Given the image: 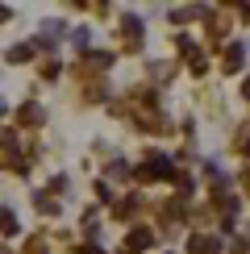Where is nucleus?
Segmentation results:
<instances>
[{
  "label": "nucleus",
  "instance_id": "nucleus-2",
  "mask_svg": "<svg viewBox=\"0 0 250 254\" xmlns=\"http://www.w3.org/2000/svg\"><path fill=\"white\" fill-rule=\"evenodd\" d=\"M121 29H125L129 50H138V42H142V21H138V17H121Z\"/></svg>",
  "mask_w": 250,
  "mask_h": 254
},
{
  "label": "nucleus",
  "instance_id": "nucleus-8",
  "mask_svg": "<svg viewBox=\"0 0 250 254\" xmlns=\"http://www.w3.org/2000/svg\"><path fill=\"white\" fill-rule=\"evenodd\" d=\"M0 229H4V234H13V229H17V217H13V208H0Z\"/></svg>",
  "mask_w": 250,
  "mask_h": 254
},
{
  "label": "nucleus",
  "instance_id": "nucleus-12",
  "mask_svg": "<svg viewBox=\"0 0 250 254\" xmlns=\"http://www.w3.org/2000/svg\"><path fill=\"white\" fill-rule=\"evenodd\" d=\"M0 21H8V8H0Z\"/></svg>",
  "mask_w": 250,
  "mask_h": 254
},
{
  "label": "nucleus",
  "instance_id": "nucleus-1",
  "mask_svg": "<svg viewBox=\"0 0 250 254\" xmlns=\"http://www.w3.org/2000/svg\"><path fill=\"white\" fill-rule=\"evenodd\" d=\"M163 175H171V163H167L163 154H154L150 163L142 167V179H163Z\"/></svg>",
  "mask_w": 250,
  "mask_h": 254
},
{
  "label": "nucleus",
  "instance_id": "nucleus-9",
  "mask_svg": "<svg viewBox=\"0 0 250 254\" xmlns=\"http://www.w3.org/2000/svg\"><path fill=\"white\" fill-rule=\"evenodd\" d=\"M38 208H42V213H50V217H55V213H59V200H50V196H38Z\"/></svg>",
  "mask_w": 250,
  "mask_h": 254
},
{
  "label": "nucleus",
  "instance_id": "nucleus-10",
  "mask_svg": "<svg viewBox=\"0 0 250 254\" xmlns=\"http://www.w3.org/2000/svg\"><path fill=\"white\" fill-rule=\"evenodd\" d=\"M17 137H13V129H0V146H13Z\"/></svg>",
  "mask_w": 250,
  "mask_h": 254
},
{
  "label": "nucleus",
  "instance_id": "nucleus-6",
  "mask_svg": "<svg viewBox=\"0 0 250 254\" xmlns=\"http://www.w3.org/2000/svg\"><path fill=\"white\" fill-rule=\"evenodd\" d=\"M242 55H246L242 46H229V50H225V71H238V67H242Z\"/></svg>",
  "mask_w": 250,
  "mask_h": 254
},
{
  "label": "nucleus",
  "instance_id": "nucleus-15",
  "mask_svg": "<svg viewBox=\"0 0 250 254\" xmlns=\"http://www.w3.org/2000/svg\"><path fill=\"white\" fill-rule=\"evenodd\" d=\"M246 192H250V179H246Z\"/></svg>",
  "mask_w": 250,
  "mask_h": 254
},
{
  "label": "nucleus",
  "instance_id": "nucleus-5",
  "mask_svg": "<svg viewBox=\"0 0 250 254\" xmlns=\"http://www.w3.org/2000/svg\"><path fill=\"white\" fill-rule=\"evenodd\" d=\"M17 121H21V125H42V104H21Z\"/></svg>",
  "mask_w": 250,
  "mask_h": 254
},
{
  "label": "nucleus",
  "instance_id": "nucleus-13",
  "mask_svg": "<svg viewBox=\"0 0 250 254\" xmlns=\"http://www.w3.org/2000/svg\"><path fill=\"white\" fill-rule=\"evenodd\" d=\"M242 92H246V100H250V79H246V88H242Z\"/></svg>",
  "mask_w": 250,
  "mask_h": 254
},
{
  "label": "nucleus",
  "instance_id": "nucleus-11",
  "mask_svg": "<svg viewBox=\"0 0 250 254\" xmlns=\"http://www.w3.org/2000/svg\"><path fill=\"white\" fill-rule=\"evenodd\" d=\"M25 254H42V238H34V242H29V250Z\"/></svg>",
  "mask_w": 250,
  "mask_h": 254
},
{
  "label": "nucleus",
  "instance_id": "nucleus-4",
  "mask_svg": "<svg viewBox=\"0 0 250 254\" xmlns=\"http://www.w3.org/2000/svg\"><path fill=\"white\" fill-rule=\"evenodd\" d=\"M146 246H150V229H133L121 254H138V250H146Z\"/></svg>",
  "mask_w": 250,
  "mask_h": 254
},
{
  "label": "nucleus",
  "instance_id": "nucleus-7",
  "mask_svg": "<svg viewBox=\"0 0 250 254\" xmlns=\"http://www.w3.org/2000/svg\"><path fill=\"white\" fill-rule=\"evenodd\" d=\"M34 59V46H13L8 50V63H29Z\"/></svg>",
  "mask_w": 250,
  "mask_h": 254
},
{
  "label": "nucleus",
  "instance_id": "nucleus-14",
  "mask_svg": "<svg viewBox=\"0 0 250 254\" xmlns=\"http://www.w3.org/2000/svg\"><path fill=\"white\" fill-rule=\"evenodd\" d=\"M0 254H8V250H4V246H0Z\"/></svg>",
  "mask_w": 250,
  "mask_h": 254
},
{
  "label": "nucleus",
  "instance_id": "nucleus-3",
  "mask_svg": "<svg viewBox=\"0 0 250 254\" xmlns=\"http://www.w3.org/2000/svg\"><path fill=\"white\" fill-rule=\"evenodd\" d=\"M188 250H192V254H221L217 238H204V234H196L192 242H188Z\"/></svg>",
  "mask_w": 250,
  "mask_h": 254
}]
</instances>
